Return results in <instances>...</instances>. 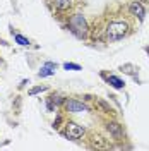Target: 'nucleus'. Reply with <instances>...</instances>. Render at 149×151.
Wrapping results in <instances>:
<instances>
[{
  "mask_svg": "<svg viewBox=\"0 0 149 151\" xmlns=\"http://www.w3.org/2000/svg\"><path fill=\"white\" fill-rule=\"evenodd\" d=\"M82 134H84V129L81 125H77V124H74V122L67 124V137H69V139H79Z\"/></svg>",
  "mask_w": 149,
  "mask_h": 151,
  "instance_id": "obj_3",
  "label": "nucleus"
},
{
  "mask_svg": "<svg viewBox=\"0 0 149 151\" xmlns=\"http://www.w3.org/2000/svg\"><path fill=\"white\" fill-rule=\"evenodd\" d=\"M47 88L45 86H39V88H33L31 91H29V94H36V93H39V91H45Z\"/></svg>",
  "mask_w": 149,
  "mask_h": 151,
  "instance_id": "obj_12",
  "label": "nucleus"
},
{
  "mask_svg": "<svg viewBox=\"0 0 149 151\" xmlns=\"http://www.w3.org/2000/svg\"><path fill=\"white\" fill-rule=\"evenodd\" d=\"M64 69H67V70H81V65H77V64H64Z\"/></svg>",
  "mask_w": 149,
  "mask_h": 151,
  "instance_id": "obj_11",
  "label": "nucleus"
},
{
  "mask_svg": "<svg viewBox=\"0 0 149 151\" xmlns=\"http://www.w3.org/2000/svg\"><path fill=\"white\" fill-rule=\"evenodd\" d=\"M57 70V64H52V62H47L45 65L41 67L39 70V77H47V76H53Z\"/></svg>",
  "mask_w": 149,
  "mask_h": 151,
  "instance_id": "obj_5",
  "label": "nucleus"
},
{
  "mask_svg": "<svg viewBox=\"0 0 149 151\" xmlns=\"http://www.w3.org/2000/svg\"><path fill=\"white\" fill-rule=\"evenodd\" d=\"M130 10H132V14H135L139 19H144L146 10H144V7L140 5L139 2H132V4H130Z\"/></svg>",
  "mask_w": 149,
  "mask_h": 151,
  "instance_id": "obj_6",
  "label": "nucleus"
},
{
  "mask_svg": "<svg viewBox=\"0 0 149 151\" xmlns=\"http://www.w3.org/2000/svg\"><path fill=\"white\" fill-rule=\"evenodd\" d=\"M127 22H122V21H117V22H110L108 24V28H106V38L110 40V41H117V40H120L127 35Z\"/></svg>",
  "mask_w": 149,
  "mask_h": 151,
  "instance_id": "obj_1",
  "label": "nucleus"
},
{
  "mask_svg": "<svg viewBox=\"0 0 149 151\" xmlns=\"http://www.w3.org/2000/svg\"><path fill=\"white\" fill-rule=\"evenodd\" d=\"M108 83H110L113 88H117V89H122V88L125 86V84H123V81L118 79V77H115V76H110V77H108Z\"/></svg>",
  "mask_w": 149,
  "mask_h": 151,
  "instance_id": "obj_8",
  "label": "nucleus"
},
{
  "mask_svg": "<svg viewBox=\"0 0 149 151\" xmlns=\"http://www.w3.org/2000/svg\"><path fill=\"white\" fill-rule=\"evenodd\" d=\"M55 5L58 7L60 10H65L72 5V0H55Z\"/></svg>",
  "mask_w": 149,
  "mask_h": 151,
  "instance_id": "obj_9",
  "label": "nucleus"
},
{
  "mask_svg": "<svg viewBox=\"0 0 149 151\" xmlns=\"http://www.w3.org/2000/svg\"><path fill=\"white\" fill-rule=\"evenodd\" d=\"M65 108L69 112L72 113H79V112H87V106L82 103H79V101H75V100H69L65 101Z\"/></svg>",
  "mask_w": 149,
  "mask_h": 151,
  "instance_id": "obj_4",
  "label": "nucleus"
},
{
  "mask_svg": "<svg viewBox=\"0 0 149 151\" xmlns=\"http://www.w3.org/2000/svg\"><path fill=\"white\" fill-rule=\"evenodd\" d=\"M69 24H70V29L74 31L77 36L84 38L87 35V24H86V19H84L82 16H79V14L72 16L70 21H69Z\"/></svg>",
  "mask_w": 149,
  "mask_h": 151,
  "instance_id": "obj_2",
  "label": "nucleus"
},
{
  "mask_svg": "<svg viewBox=\"0 0 149 151\" xmlns=\"http://www.w3.org/2000/svg\"><path fill=\"white\" fill-rule=\"evenodd\" d=\"M108 132H112L115 137H120L122 134H123L122 127L118 125V124H115V122H113V124H108Z\"/></svg>",
  "mask_w": 149,
  "mask_h": 151,
  "instance_id": "obj_7",
  "label": "nucleus"
},
{
  "mask_svg": "<svg viewBox=\"0 0 149 151\" xmlns=\"http://www.w3.org/2000/svg\"><path fill=\"white\" fill-rule=\"evenodd\" d=\"M16 41H17L19 45H22V47H28L29 45V40L24 36H21V35H16Z\"/></svg>",
  "mask_w": 149,
  "mask_h": 151,
  "instance_id": "obj_10",
  "label": "nucleus"
}]
</instances>
